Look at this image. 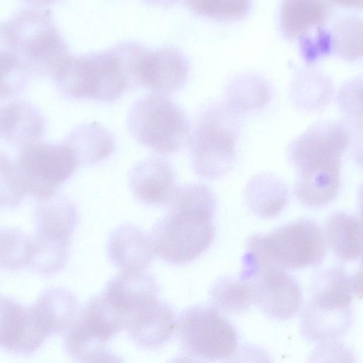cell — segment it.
Listing matches in <instances>:
<instances>
[{"label": "cell", "instance_id": "obj_21", "mask_svg": "<svg viewBox=\"0 0 363 363\" xmlns=\"http://www.w3.org/2000/svg\"><path fill=\"white\" fill-rule=\"evenodd\" d=\"M63 142L72 150L80 165L94 164L108 159L116 146L113 135L96 122L74 127Z\"/></svg>", "mask_w": 363, "mask_h": 363}, {"label": "cell", "instance_id": "obj_16", "mask_svg": "<svg viewBox=\"0 0 363 363\" xmlns=\"http://www.w3.org/2000/svg\"><path fill=\"white\" fill-rule=\"evenodd\" d=\"M106 249L110 261L120 272L145 271L155 254L150 234L128 223L113 230Z\"/></svg>", "mask_w": 363, "mask_h": 363}, {"label": "cell", "instance_id": "obj_3", "mask_svg": "<svg viewBox=\"0 0 363 363\" xmlns=\"http://www.w3.org/2000/svg\"><path fill=\"white\" fill-rule=\"evenodd\" d=\"M348 140L344 126L327 121L312 125L290 145L289 158L297 173L294 191L303 204L318 208L335 199Z\"/></svg>", "mask_w": 363, "mask_h": 363}, {"label": "cell", "instance_id": "obj_7", "mask_svg": "<svg viewBox=\"0 0 363 363\" xmlns=\"http://www.w3.org/2000/svg\"><path fill=\"white\" fill-rule=\"evenodd\" d=\"M127 125L140 144L160 155L183 149L191 129L186 113L178 104L168 96L152 93L132 105Z\"/></svg>", "mask_w": 363, "mask_h": 363}, {"label": "cell", "instance_id": "obj_17", "mask_svg": "<svg viewBox=\"0 0 363 363\" xmlns=\"http://www.w3.org/2000/svg\"><path fill=\"white\" fill-rule=\"evenodd\" d=\"M352 321V306L325 303L310 298L301 315V333L313 342L338 340L347 333Z\"/></svg>", "mask_w": 363, "mask_h": 363}, {"label": "cell", "instance_id": "obj_26", "mask_svg": "<svg viewBox=\"0 0 363 363\" xmlns=\"http://www.w3.org/2000/svg\"><path fill=\"white\" fill-rule=\"evenodd\" d=\"M70 240L38 231L30 238L27 266L32 270L51 274L66 264Z\"/></svg>", "mask_w": 363, "mask_h": 363}, {"label": "cell", "instance_id": "obj_18", "mask_svg": "<svg viewBox=\"0 0 363 363\" xmlns=\"http://www.w3.org/2000/svg\"><path fill=\"white\" fill-rule=\"evenodd\" d=\"M330 0H283L279 26L284 37L298 42L325 26L332 16Z\"/></svg>", "mask_w": 363, "mask_h": 363}, {"label": "cell", "instance_id": "obj_2", "mask_svg": "<svg viewBox=\"0 0 363 363\" xmlns=\"http://www.w3.org/2000/svg\"><path fill=\"white\" fill-rule=\"evenodd\" d=\"M144 46L133 41L100 52L70 55L52 80L66 98L111 103L138 89Z\"/></svg>", "mask_w": 363, "mask_h": 363}, {"label": "cell", "instance_id": "obj_1", "mask_svg": "<svg viewBox=\"0 0 363 363\" xmlns=\"http://www.w3.org/2000/svg\"><path fill=\"white\" fill-rule=\"evenodd\" d=\"M166 206L150 233L155 253L170 264H186L213 241L216 197L206 185L188 184L177 187Z\"/></svg>", "mask_w": 363, "mask_h": 363}, {"label": "cell", "instance_id": "obj_6", "mask_svg": "<svg viewBox=\"0 0 363 363\" xmlns=\"http://www.w3.org/2000/svg\"><path fill=\"white\" fill-rule=\"evenodd\" d=\"M233 113L215 102L198 111L187 145L191 167L201 178L215 179L233 167L237 140Z\"/></svg>", "mask_w": 363, "mask_h": 363}, {"label": "cell", "instance_id": "obj_5", "mask_svg": "<svg viewBox=\"0 0 363 363\" xmlns=\"http://www.w3.org/2000/svg\"><path fill=\"white\" fill-rule=\"evenodd\" d=\"M0 26L32 77L52 79L71 55L49 11L32 6L20 9Z\"/></svg>", "mask_w": 363, "mask_h": 363}, {"label": "cell", "instance_id": "obj_35", "mask_svg": "<svg viewBox=\"0 0 363 363\" xmlns=\"http://www.w3.org/2000/svg\"><path fill=\"white\" fill-rule=\"evenodd\" d=\"M32 7L42 9L47 6H53L60 0H21Z\"/></svg>", "mask_w": 363, "mask_h": 363}, {"label": "cell", "instance_id": "obj_30", "mask_svg": "<svg viewBox=\"0 0 363 363\" xmlns=\"http://www.w3.org/2000/svg\"><path fill=\"white\" fill-rule=\"evenodd\" d=\"M333 52L347 61L362 57V21L357 16L340 18L330 30Z\"/></svg>", "mask_w": 363, "mask_h": 363}, {"label": "cell", "instance_id": "obj_22", "mask_svg": "<svg viewBox=\"0 0 363 363\" xmlns=\"http://www.w3.org/2000/svg\"><path fill=\"white\" fill-rule=\"evenodd\" d=\"M325 242L334 255L345 262L359 259L362 252V225L357 216L339 211L325 224Z\"/></svg>", "mask_w": 363, "mask_h": 363}, {"label": "cell", "instance_id": "obj_11", "mask_svg": "<svg viewBox=\"0 0 363 363\" xmlns=\"http://www.w3.org/2000/svg\"><path fill=\"white\" fill-rule=\"evenodd\" d=\"M160 292L133 298L119 307L124 330L135 345L145 350L164 345L176 330L177 318L168 303L159 298Z\"/></svg>", "mask_w": 363, "mask_h": 363}, {"label": "cell", "instance_id": "obj_13", "mask_svg": "<svg viewBox=\"0 0 363 363\" xmlns=\"http://www.w3.org/2000/svg\"><path fill=\"white\" fill-rule=\"evenodd\" d=\"M46 337L31 306L0 296V347L28 355L35 352Z\"/></svg>", "mask_w": 363, "mask_h": 363}, {"label": "cell", "instance_id": "obj_8", "mask_svg": "<svg viewBox=\"0 0 363 363\" xmlns=\"http://www.w3.org/2000/svg\"><path fill=\"white\" fill-rule=\"evenodd\" d=\"M123 330L118 313L101 292L86 302L67 329L66 351L81 362H120L108 342Z\"/></svg>", "mask_w": 363, "mask_h": 363}, {"label": "cell", "instance_id": "obj_32", "mask_svg": "<svg viewBox=\"0 0 363 363\" xmlns=\"http://www.w3.org/2000/svg\"><path fill=\"white\" fill-rule=\"evenodd\" d=\"M30 237L16 228L0 230V268L16 270L27 266Z\"/></svg>", "mask_w": 363, "mask_h": 363}, {"label": "cell", "instance_id": "obj_25", "mask_svg": "<svg viewBox=\"0 0 363 363\" xmlns=\"http://www.w3.org/2000/svg\"><path fill=\"white\" fill-rule=\"evenodd\" d=\"M361 289L357 274H348L340 265L320 272L311 284L310 298L328 303L350 306L352 298Z\"/></svg>", "mask_w": 363, "mask_h": 363}, {"label": "cell", "instance_id": "obj_9", "mask_svg": "<svg viewBox=\"0 0 363 363\" xmlns=\"http://www.w3.org/2000/svg\"><path fill=\"white\" fill-rule=\"evenodd\" d=\"M176 330L184 356L196 361H225L238 347L235 328L212 305L185 308L177 318Z\"/></svg>", "mask_w": 363, "mask_h": 363}, {"label": "cell", "instance_id": "obj_36", "mask_svg": "<svg viewBox=\"0 0 363 363\" xmlns=\"http://www.w3.org/2000/svg\"><path fill=\"white\" fill-rule=\"evenodd\" d=\"M336 4L350 9H362V0H330Z\"/></svg>", "mask_w": 363, "mask_h": 363}, {"label": "cell", "instance_id": "obj_38", "mask_svg": "<svg viewBox=\"0 0 363 363\" xmlns=\"http://www.w3.org/2000/svg\"><path fill=\"white\" fill-rule=\"evenodd\" d=\"M3 118H4V106L0 105V138L3 131Z\"/></svg>", "mask_w": 363, "mask_h": 363}, {"label": "cell", "instance_id": "obj_27", "mask_svg": "<svg viewBox=\"0 0 363 363\" xmlns=\"http://www.w3.org/2000/svg\"><path fill=\"white\" fill-rule=\"evenodd\" d=\"M209 296L212 306L229 315L245 312L253 305L251 281L242 277H220L212 285Z\"/></svg>", "mask_w": 363, "mask_h": 363}, {"label": "cell", "instance_id": "obj_28", "mask_svg": "<svg viewBox=\"0 0 363 363\" xmlns=\"http://www.w3.org/2000/svg\"><path fill=\"white\" fill-rule=\"evenodd\" d=\"M31 77L23 61L7 42L0 26V99L18 95Z\"/></svg>", "mask_w": 363, "mask_h": 363}, {"label": "cell", "instance_id": "obj_12", "mask_svg": "<svg viewBox=\"0 0 363 363\" xmlns=\"http://www.w3.org/2000/svg\"><path fill=\"white\" fill-rule=\"evenodd\" d=\"M251 281L253 305L269 318L286 320L300 310L303 295L298 283L284 270L259 269L242 274Z\"/></svg>", "mask_w": 363, "mask_h": 363}, {"label": "cell", "instance_id": "obj_24", "mask_svg": "<svg viewBox=\"0 0 363 363\" xmlns=\"http://www.w3.org/2000/svg\"><path fill=\"white\" fill-rule=\"evenodd\" d=\"M34 213L38 231L69 240L79 220L76 205L57 193L38 201Z\"/></svg>", "mask_w": 363, "mask_h": 363}, {"label": "cell", "instance_id": "obj_37", "mask_svg": "<svg viewBox=\"0 0 363 363\" xmlns=\"http://www.w3.org/2000/svg\"><path fill=\"white\" fill-rule=\"evenodd\" d=\"M145 3L155 6H169L175 4L179 0H143Z\"/></svg>", "mask_w": 363, "mask_h": 363}, {"label": "cell", "instance_id": "obj_14", "mask_svg": "<svg viewBox=\"0 0 363 363\" xmlns=\"http://www.w3.org/2000/svg\"><path fill=\"white\" fill-rule=\"evenodd\" d=\"M134 197L147 206H167L177 189L176 173L165 158L152 155L137 162L129 172Z\"/></svg>", "mask_w": 363, "mask_h": 363}, {"label": "cell", "instance_id": "obj_33", "mask_svg": "<svg viewBox=\"0 0 363 363\" xmlns=\"http://www.w3.org/2000/svg\"><path fill=\"white\" fill-rule=\"evenodd\" d=\"M26 194L15 161L0 152V205L16 206Z\"/></svg>", "mask_w": 363, "mask_h": 363}, {"label": "cell", "instance_id": "obj_19", "mask_svg": "<svg viewBox=\"0 0 363 363\" xmlns=\"http://www.w3.org/2000/svg\"><path fill=\"white\" fill-rule=\"evenodd\" d=\"M45 121L30 102L16 100L4 106L1 138L19 148L39 141L45 133Z\"/></svg>", "mask_w": 363, "mask_h": 363}, {"label": "cell", "instance_id": "obj_4", "mask_svg": "<svg viewBox=\"0 0 363 363\" xmlns=\"http://www.w3.org/2000/svg\"><path fill=\"white\" fill-rule=\"evenodd\" d=\"M243 267L247 271L294 270L320 265L326 253L319 225L301 218L266 234H254L247 242Z\"/></svg>", "mask_w": 363, "mask_h": 363}, {"label": "cell", "instance_id": "obj_20", "mask_svg": "<svg viewBox=\"0 0 363 363\" xmlns=\"http://www.w3.org/2000/svg\"><path fill=\"white\" fill-rule=\"evenodd\" d=\"M31 307L40 327L49 336L68 328L78 312V301L69 290L55 287L45 291Z\"/></svg>", "mask_w": 363, "mask_h": 363}, {"label": "cell", "instance_id": "obj_15", "mask_svg": "<svg viewBox=\"0 0 363 363\" xmlns=\"http://www.w3.org/2000/svg\"><path fill=\"white\" fill-rule=\"evenodd\" d=\"M189 74V60L178 49L164 47L149 50L143 66L141 88L169 96L186 85Z\"/></svg>", "mask_w": 363, "mask_h": 363}, {"label": "cell", "instance_id": "obj_31", "mask_svg": "<svg viewBox=\"0 0 363 363\" xmlns=\"http://www.w3.org/2000/svg\"><path fill=\"white\" fill-rule=\"evenodd\" d=\"M195 14L218 22H232L245 17L251 0H184Z\"/></svg>", "mask_w": 363, "mask_h": 363}, {"label": "cell", "instance_id": "obj_34", "mask_svg": "<svg viewBox=\"0 0 363 363\" xmlns=\"http://www.w3.org/2000/svg\"><path fill=\"white\" fill-rule=\"evenodd\" d=\"M292 84L294 94H301L304 96L306 95V98L310 99L308 105L311 106H318L320 100L325 96L323 93L330 92L332 89V84L328 77L313 69L298 71L295 74Z\"/></svg>", "mask_w": 363, "mask_h": 363}, {"label": "cell", "instance_id": "obj_23", "mask_svg": "<svg viewBox=\"0 0 363 363\" xmlns=\"http://www.w3.org/2000/svg\"><path fill=\"white\" fill-rule=\"evenodd\" d=\"M288 197L284 182L269 173L252 177L245 191L247 206L255 215L262 218L278 216L286 206Z\"/></svg>", "mask_w": 363, "mask_h": 363}, {"label": "cell", "instance_id": "obj_29", "mask_svg": "<svg viewBox=\"0 0 363 363\" xmlns=\"http://www.w3.org/2000/svg\"><path fill=\"white\" fill-rule=\"evenodd\" d=\"M227 105L233 111L263 106L269 94L267 81L259 75L245 73L235 77L226 88Z\"/></svg>", "mask_w": 363, "mask_h": 363}, {"label": "cell", "instance_id": "obj_10", "mask_svg": "<svg viewBox=\"0 0 363 363\" xmlns=\"http://www.w3.org/2000/svg\"><path fill=\"white\" fill-rule=\"evenodd\" d=\"M26 194L46 199L81 166L72 150L63 141H38L21 149L15 160Z\"/></svg>", "mask_w": 363, "mask_h": 363}]
</instances>
